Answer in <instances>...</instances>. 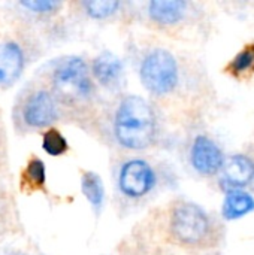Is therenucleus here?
<instances>
[{"instance_id":"9d476101","label":"nucleus","mask_w":254,"mask_h":255,"mask_svg":"<svg viewBox=\"0 0 254 255\" xmlns=\"http://www.w3.org/2000/svg\"><path fill=\"white\" fill-rule=\"evenodd\" d=\"M189 160L196 173L204 178H214L220 175L226 157L216 140L201 133L196 134L190 143Z\"/></svg>"},{"instance_id":"20e7f679","label":"nucleus","mask_w":254,"mask_h":255,"mask_svg":"<svg viewBox=\"0 0 254 255\" xmlns=\"http://www.w3.org/2000/svg\"><path fill=\"white\" fill-rule=\"evenodd\" d=\"M111 176L115 206L123 214L148 205L171 181L169 167L145 154H114Z\"/></svg>"},{"instance_id":"f8f14e48","label":"nucleus","mask_w":254,"mask_h":255,"mask_svg":"<svg viewBox=\"0 0 254 255\" xmlns=\"http://www.w3.org/2000/svg\"><path fill=\"white\" fill-rule=\"evenodd\" d=\"M90 72L99 88L102 87L106 90H115L124 76V64L114 52L103 51L93 58Z\"/></svg>"},{"instance_id":"0eeeda50","label":"nucleus","mask_w":254,"mask_h":255,"mask_svg":"<svg viewBox=\"0 0 254 255\" xmlns=\"http://www.w3.org/2000/svg\"><path fill=\"white\" fill-rule=\"evenodd\" d=\"M10 121L15 133L19 136L46 131L60 123L69 124L64 108L37 72L16 93Z\"/></svg>"},{"instance_id":"aec40b11","label":"nucleus","mask_w":254,"mask_h":255,"mask_svg":"<svg viewBox=\"0 0 254 255\" xmlns=\"http://www.w3.org/2000/svg\"><path fill=\"white\" fill-rule=\"evenodd\" d=\"M42 148L48 155L60 157V155H64L67 152L69 143H67L66 137L63 136V133L58 128L52 127V128H48L46 131H43Z\"/></svg>"},{"instance_id":"f03ea898","label":"nucleus","mask_w":254,"mask_h":255,"mask_svg":"<svg viewBox=\"0 0 254 255\" xmlns=\"http://www.w3.org/2000/svg\"><path fill=\"white\" fill-rule=\"evenodd\" d=\"M165 126L163 117L147 97L120 91L102 97L81 130L114 154H142L160 145Z\"/></svg>"},{"instance_id":"ddd939ff","label":"nucleus","mask_w":254,"mask_h":255,"mask_svg":"<svg viewBox=\"0 0 254 255\" xmlns=\"http://www.w3.org/2000/svg\"><path fill=\"white\" fill-rule=\"evenodd\" d=\"M223 73L238 84H250L254 79V40L247 42L225 66Z\"/></svg>"},{"instance_id":"39448f33","label":"nucleus","mask_w":254,"mask_h":255,"mask_svg":"<svg viewBox=\"0 0 254 255\" xmlns=\"http://www.w3.org/2000/svg\"><path fill=\"white\" fill-rule=\"evenodd\" d=\"M37 73L60 100L67 123L81 128L102 99L85 58L73 54L60 55L45 63Z\"/></svg>"},{"instance_id":"6ab92c4d","label":"nucleus","mask_w":254,"mask_h":255,"mask_svg":"<svg viewBox=\"0 0 254 255\" xmlns=\"http://www.w3.org/2000/svg\"><path fill=\"white\" fill-rule=\"evenodd\" d=\"M18 7L27 10L28 15L36 18H49L57 15L63 7L64 1L60 0H22L16 3Z\"/></svg>"},{"instance_id":"f3484780","label":"nucleus","mask_w":254,"mask_h":255,"mask_svg":"<svg viewBox=\"0 0 254 255\" xmlns=\"http://www.w3.org/2000/svg\"><path fill=\"white\" fill-rule=\"evenodd\" d=\"M81 190L96 214L100 212L105 202V187L100 176L94 172H84L81 176Z\"/></svg>"},{"instance_id":"4468645a","label":"nucleus","mask_w":254,"mask_h":255,"mask_svg":"<svg viewBox=\"0 0 254 255\" xmlns=\"http://www.w3.org/2000/svg\"><path fill=\"white\" fill-rule=\"evenodd\" d=\"M21 232V218L15 196L0 181V241Z\"/></svg>"},{"instance_id":"a211bd4d","label":"nucleus","mask_w":254,"mask_h":255,"mask_svg":"<svg viewBox=\"0 0 254 255\" xmlns=\"http://www.w3.org/2000/svg\"><path fill=\"white\" fill-rule=\"evenodd\" d=\"M22 187L28 191H43L46 184V169L45 163L39 157L28 158L24 172H22Z\"/></svg>"},{"instance_id":"1a4fd4ad","label":"nucleus","mask_w":254,"mask_h":255,"mask_svg":"<svg viewBox=\"0 0 254 255\" xmlns=\"http://www.w3.org/2000/svg\"><path fill=\"white\" fill-rule=\"evenodd\" d=\"M220 187L228 191H244L254 194V143L226 157L219 175Z\"/></svg>"},{"instance_id":"f257e3e1","label":"nucleus","mask_w":254,"mask_h":255,"mask_svg":"<svg viewBox=\"0 0 254 255\" xmlns=\"http://www.w3.org/2000/svg\"><path fill=\"white\" fill-rule=\"evenodd\" d=\"M139 82L165 123L199 124L216 106L217 91L204 63L174 43L151 39L135 52Z\"/></svg>"},{"instance_id":"9b49d317","label":"nucleus","mask_w":254,"mask_h":255,"mask_svg":"<svg viewBox=\"0 0 254 255\" xmlns=\"http://www.w3.org/2000/svg\"><path fill=\"white\" fill-rule=\"evenodd\" d=\"M115 255H222L220 253H184L159 242L144 226L126 238Z\"/></svg>"},{"instance_id":"2eb2a0df","label":"nucleus","mask_w":254,"mask_h":255,"mask_svg":"<svg viewBox=\"0 0 254 255\" xmlns=\"http://www.w3.org/2000/svg\"><path fill=\"white\" fill-rule=\"evenodd\" d=\"M76 7L91 19H108L123 10L124 3L120 0H82L76 3Z\"/></svg>"},{"instance_id":"dca6fc26","label":"nucleus","mask_w":254,"mask_h":255,"mask_svg":"<svg viewBox=\"0 0 254 255\" xmlns=\"http://www.w3.org/2000/svg\"><path fill=\"white\" fill-rule=\"evenodd\" d=\"M254 209L253 196L244 191H228L223 203V218L235 220L250 214Z\"/></svg>"},{"instance_id":"423d86ee","label":"nucleus","mask_w":254,"mask_h":255,"mask_svg":"<svg viewBox=\"0 0 254 255\" xmlns=\"http://www.w3.org/2000/svg\"><path fill=\"white\" fill-rule=\"evenodd\" d=\"M139 18L156 34L180 42L204 40L213 27L205 4L192 0H150L141 6Z\"/></svg>"},{"instance_id":"412c9836","label":"nucleus","mask_w":254,"mask_h":255,"mask_svg":"<svg viewBox=\"0 0 254 255\" xmlns=\"http://www.w3.org/2000/svg\"><path fill=\"white\" fill-rule=\"evenodd\" d=\"M9 172V139L7 130L3 118V111L0 108V181L6 178Z\"/></svg>"},{"instance_id":"7ed1b4c3","label":"nucleus","mask_w":254,"mask_h":255,"mask_svg":"<svg viewBox=\"0 0 254 255\" xmlns=\"http://www.w3.org/2000/svg\"><path fill=\"white\" fill-rule=\"evenodd\" d=\"M144 227L163 245L184 253H219L226 241L225 224L186 199H175L156 211Z\"/></svg>"},{"instance_id":"6e6552de","label":"nucleus","mask_w":254,"mask_h":255,"mask_svg":"<svg viewBox=\"0 0 254 255\" xmlns=\"http://www.w3.org/2000/svg\"><path fill=\"white\" fill-rule=\"evenodd\" d=\"M39 40L27 28L0 37V90L10 88L39 57Z\"/></svg>"}]
</instances>
